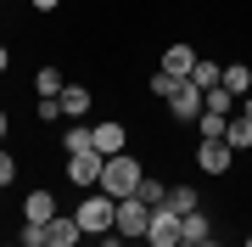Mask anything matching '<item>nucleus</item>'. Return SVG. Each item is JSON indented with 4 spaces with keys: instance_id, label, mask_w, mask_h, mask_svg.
<instances>
[{
    "instance_id": "f257e3e1",
    "label": "nucleus",
    "mask_w": 252,
    "mask_h": 247,
    "mask_svg": "<svg viewBox=\"0 0 252 247\" xmlns=\"http://www.w3.org/2000/svg\"><path fill=\"white\" fill-rule=\"evenodd\" d=\"M135 185H140V163L124 157V152H112L107 169H101V191H107V197H129Z\"/></svg>"
},
{
    "instance_id": "f03ea898",
    "label": "nucleus",
    "mask_w": 252,
    "mask_h": 247,
    "mask_svg": "<svg viewBox=\"0 0 252 247\" xmlns=\"http://www.w3.org/2000/svg\"><path fill=\"white\" fill-rule=\"evenodd\" d=\"M146 225H152V202L146 197H118V236H129V242H146Z\"/></svg>"
},
{
    "instance_id": "7ed1b4c3",
    "label": "nucleus",
    "mask_w": 252,
    "mask_h": 247,
    "mask_svg": "<svg viewBox=\"0 0 252 247\" xmlns=\"http://www.w3.org/2000/svg\"><path fill=\"white\" fill-rule=\"evenodd\" d=\"M79 225H84V236H101V230H112L118 225V197H84L79 202Z\"/></svg>"
},
{
    "instance_id": "20e7f679",
    "label": "nucleus",
    "mask_w": 252,
    "mask_h": 247,
    "mask_svg": "<svg viewBox=\"0 0 252 247\" xmlns=\"http://www.w3.org/2000/svg\"><path fill=\"white\" fill-rule=\"evenodd\" d=\"M146 242H157V247H185V225H180V213H174L168 202H157V208H152Z\"/></svg>"
},
{
    "instance_id": "39448f33",
    "label": "nucleus",
    "mask_w": 252,
    "mask_h": 247,
    "mask_svg": "<svg viewBox=\"0 0 252 247\" xmlns=\"http://www.w3.org/2000/svg\"><path fill=\"white\" fill-rule=\"evenodd\" d=\"M101 169H107V157H101L95 146H90V152H67V174H73V185H101Z\"/></svg>"
},
{
    "instance_id": "423d86ee",
    "label": "nucleus",
    "mask_w": 252,
    "mask_h": 247,
    "mask_svg": "<svg viewBox=\"0 0 252 247\" xmlns=\"http://www.w3.org/2000/svg\"><path fill=\"white\" fill-rule=\"evenodd\" d=\"M230 157H235V146L224 135H202V152H196V163L207 169V174H224L230 169Z\"/></svg>"
},
{
    "instance_id": "0eeeda50",
    "label": "nucleus",
    "mask_w": 252,
    "mask_h": 247,
    "mask_svg": "<svg viewBox=\"0 0 252 247\" xmlns=\"http://www.w3.org/2000/svg\"><path fill=\"white\" fill-rule=\"evenodd\" d=\"M168 112H174V118H202V90H196L190 79H180V84L168 90Z\"/></svg>"
},
{
    "instance_id": "6e6552de",
    "label": "nucleus",
    "mask_w": 252,
    "mask_h": 247,
    "mask_svg": "<svg viewBox=\"0 0 252 247\" xmlns=\"http://www.w3.org/2000/svg\"><path fill=\"white\" fill-rule=\"evenodd\" d=\"M79 236H84L79 213H73V219H67V213H51V219H45V247H73Z\"/></svg>"
},
{
    "instance_id": "1a4fd4ad",
    "label": "nucleus",
    "mask_w": 252,
    "mask_h": 247,
    "mask_svg": "<svg viewBox=\"0 0 252 247\" xmlns=\"http://www.w3.org/2000/svg\"><path fill=\"white\" fill-rule=\"evenodd\" d=\"M190 68H196V51H190V45H168V51H162V73L190 79Z\"/></svg>"
},
{
    "instance_id": "9d476101",
    "label": "nucleus",
    "mask_w": 252,
    "mask_h": 247,
    "mask_svg": "<svg viewBox=\"0 0 252 247\" xmlns=\"http://www.w3.org/2000/svg\"><path fill=\"white\" fill-rule=\"evenodd\" d=\"M90 135H95V152H101V157H112V152H124V124H95Z\"/></svg>"
},
{
    "instance_id": "9b49d317",
    "label": "nucleus",
    "mask_w": 252,
    "mask_h": 247,
    "mask_svg": "<svg viewBox=\"0 0 252 247\" xmlns=\"http://www.w3.org/2000/svg\"><path fill=\"white\" fill-rule=\"evenodd\" d=\"M62 112L67 118H84V112H90V90H84V84H62Z\"/></svg>"
},
{
    "instance_id": "f8f14e48",
    "label": "nucleus",
    "mask_w": 252,
    "mask_h": 247,
    "mask_svg": "<svg viewBox=\"0 0 252 247\" xmlns=\"http://www.w3.org/2000/svg\"><path fill=\"white\" fill-rule=\"evenodd\" d=\"M190 84H196V90L207 96L213 84H224V68H219V62H196V68H190Z\"/></svg>"
},
{
    "instance_id": "ddd939ff",
    "label": "nucleus",
    "mask_w": 252,
    "mask_h": 247,
    "mask_svg": "<svg viewBox=\"0 0 252 247\" xmlns=\"http://www.w3.org/2000/svg\"><path fill=\"white\" fill-rule=\"evenodd\" d=\"M224 90H230V96H247V90H252V68H247V62H230V68H224Z\"/></svg>"
},
{
    "instance_id": "4468645a",
    "label": "nucleus",
    "mask_w": 252,
    "mask_h": 247,
    "mask_svg": "<svg viewBox=\"0 0 252 247\" xmlns=\"http://www.w3.org/2000/svg\"><path fill=\"white\" fill-rule=\"evenodd\" d=\"M224 141H230L235 152H247V146H252V118H247V112H241V118H230V124H224Z\"/></svg>"
},
{
    "instance_id": "2eb2a0df",
    "label": "nucleus",
    "mask_w": 252,
    "mask_h": 247,
    "mask_svg": "<svg viewBox=\"0 0 252 247\" xmlns=\"http://www.w3.org/2000/svg\"><path fill=\"white\" fill-rule=\"evenodd\" d=\"M180 225H185V242H207V213H202V208L180 213Z\"/></svg>"
},
{
    "instance_id": "dca6fc26",
    "label": "nucleus",
    "mask_w": 252,
    "mask_h": 247,
    "mask_svg": "<svg viewBox=\"0 0 252 247\" xmlns=\"http://www.w3.org/2000/svg\"><path fill=\"white\" fill-rule=\"evenodd\" d=\"M202 107H207V112H235V96L224 90V84H213V90L202 96Z\"/></svg>"
},
{
    "instance_id": "f3484780",
    "label": "nucleus",
    "mask_w": 252,
    "mask_h": 247,
    "mask_svg": "<svg viewBox=\"0 0 252 247\" xmlns=\"http://www.w3.org/2000/svg\"><path fill=\"white\" fill-rule=\"evenodd\" d=\"M51 213H56V202H51V191H34V197H28V219H39V225H45Z\"/></svg>"
},
{
    "instance_id": "a211bd4d",
    "label": "nucleus",
    "mask_w": 252,
    "mask_h": 247,
    "mask_svg": "<svg viewBox=\"0 0 252 247\" xmlns=\"http://www.w3.org/2000/svg\"><path fill=\"white\" fill-rule=\"evenodd\" d=\"M162 202H168L174 213H190V208H196V191H190V185H174V191L162 197Z\"/></svg>"
},
{
    "instance_id": "6ab92c4d",
    "label": "nucleus",
    "mask_w": 252,
    "mask_h": 247,
    "mask_svg": "<svg viewBox=\"0 0 252 247\" xmlns=\"http://www.w3.org/2000/svg\"><path fill=\"white\" fill-rule=\"evenodd\" d=\"M90 146H95V135H90L84 124H73V129H67V152H90Z\"/></svg>"
},
{
    "instance_id": "aec40b11",
    "label": "nucleus",
    "mask_w": 252,
    "mask_h": 247,
    "mask_svg": "<svg viewBox=\"0 0 252 247\" xmlns=\"http://www.w3.org/2000/svg\"><path fill=\"white\" fill-rule=\"evenodd\" d=\"M39 96H62V73L56 68H39Z\"/></svg>"
},
{
    "instance_id": "412c9836",
    "label": "nucleus",
    "mask_w": 252,
    "mask_h": 247,
    "mask_svg": "<svg viewBox=\"0 0 252 247\" xmlns=\"http://www.w3.org/2000/svg\"><path fill=\"white\" fill-rule=\"evenodd\" d=\"M135 197H146V202H152V208H157V202H162V197H168V191H162V185H157V180H146V174H140V185H135Z\"/></svg>"
},
{
    "instance_id": "4be33fe9",
    "label": "nucleus",
    "mask_w": 252,
    "mask_h": 247,
    "mask_svg": "<svg viewBox=\"0 0 252 247\" xmlns=\"http://www.w3.org/2000/svg\"><path fill=\"white\" fill-rule=\"evenodd\" d=\"M174 84H180V79H174V73H152V90H157L162 101H168V90H174Z\"/></svg>"
},
{
    "instance_id": "5701e85b",
    "label": "nucleus",
    "mask_w": 252,
    "mask_h": 247,
    "mask_svg": "<svg viewBox=\"0 0 252 247\" xmlns=\"http://www.w3.org/2000/svg\"><path fill=\"white\" fill-rule=\"evenodd\" d=\"M11 174H17V163H11V152H0V185H11Z\"/></svg>"
},
{
    "instance_id": "b1692460",
    "label": "nucleus",
    "mask_w": 252,
    "mask_h": 247,
    "mask_svg": "<svg viewBox=\"0 0 252 247\" xmlns=\"http://www.w3.org/2000/svg\"><path fill=\"white\" fill-rule=\"evenodd\" d=\"M235 107H241V112H247V118H252V90H247V96H241V101H235Z\"/></svg>"
},
{
    "instance_id": "393cba45",
    "label": "nucleus",
    "mask_w": 252,
    "mask_h": 247,
    "mask_svg": "<svg viewBox=\"0 0 252 247\" xmlns=\"http://www.w3.org/2000/svg\"><path fill=\"white\" fill-rule=\"evenodd\" d=\"M34 6H39V11H56V6H62V0H34Z\"/></svg>"
},
{
    "instance_id": "a878e982",
    "label": "nucleus",
    "mask_w": 252,
    "mask_h": 247,
    "mask_svg": "<svg viewBox=\"0 0 252 247\" xmlns=\"http://www.w3.org/2000/svg\"><path fill=\"white\" fill-rule=\"evenodd\" d=\"M0 141H6V112H0Z\"/></svg>"
},
{
    "instance_id": "bb28decb",
    "label": "nucleus",
    "mask_w": 252,
    "mask_h": 247,
    "mask_svg": "<svg viewBox=\"0 0 252 247\" xmlns=\"http://www.w3.org/2000/svg\"><path fill=\"white\" fill-rule=\"evenodd\" d=\"M6 62H11V56H6V45H0V68H6Z\"/></svg>"
}]
</instances>
